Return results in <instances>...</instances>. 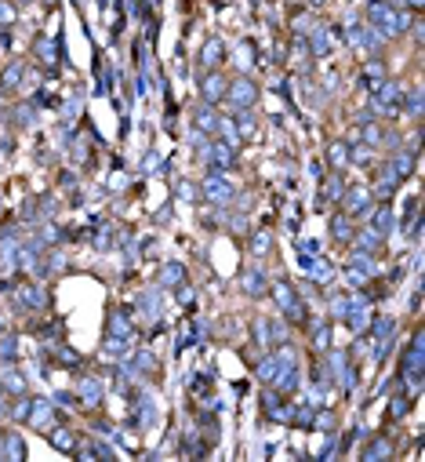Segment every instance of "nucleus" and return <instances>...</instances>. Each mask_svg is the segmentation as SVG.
Wrapping results in <instances>:
<instances>
[{
	"mask_svg": "<svg viewBox=\"0 0 425 462\" xmlns=\"http://www.w3.org/2000/svg\"><path fill=\"white\" fill-rule=\"evenodd\" d=\"M393 8H400V11H422V4L425 0H389Z\"/></svg>",
	"mask_w": 425,
	"mask_h": 462,
	"instance_id": "obj_50",
	"label": "nucleus"
},
{
	"mask_svg": "<svg viewBox=\"0 0 425 462\" xmlns=\"http://www.w3.org/2000/svg\"><path fill=\"white\" fill-rule=\"evenodd\" d=\"M18 302H22L26 309H48V288L44 284H22L18 288Z\"/></svg>",
	"mask_w": 425,
	"mask_h": 462,
	"instance_id": "obj_21",
	"label": "nucleus"
},
{
	"mask_svg": "<svg viewBox=\"0 0 425 462\" xmlns=\"http://www.w3.org/2000/svg\"><path fill=\"white\" fill-rule=\"evenodd\" d=\"M269 295H273L276 309H280L287 321H294V324H302V321H305V302L298 299V291H294L287 281H280V284H269Z\"/></svg>",
	"mask_w": 425,
	"mask_h": 462,
	"instance_id": "obj_5",
	"label": "nucleus"
},
{
	"mask_svg": "<svg viewBox=\"0 0 425 462\" xmlns=\"http://www.w3.org/2000/svg\"><path fill=\"white\" fill-rule=\"evenodd\" d=\"M0 360H4V364H15L18 360V342H15V335H8L4 342H0Z\"/></svg>",
	"mask_w": 425,
	"mask_h": 462,
	"instance_id": "obj_43",
	"label": "nucleus"
},
{
	"mask_svg": "<svg viewBox=\"0 0 425 462\" xmlns=\"http://www.w3.org/2000/svg\"><path fill=\"white\" fill-rule=\"evenodd\" d=\"M349 309H353V295H335L331 299V321H345Z\"/></svg>",
	"mask_w": 425,
	"mask_h": 462,
	"instance_id": "obj_40",
	"label": "nucleus"
},
{
	"mask_svg": "<svg viewBox=\"0 0 425 462\" xmlns=\"http://www.w3.org/2000/svg\"><path fill=\"white\" fill-rule=\"evenodd\" d=\"M131 368H135V375H153L157 372V357L150 354V349H138V354L131 357Z\"/></svg>",
	"mask_w": 425,
	"mask_h": 462,
	"instance_id": "obj_38",
	"label": "nucleus"
},
{
	"mask_svg": "<svg viewBox=\"0 0 425 462\" xmlns=\"http://www.w3.org/2000/svg\"><path fill=\"white\" fill-rule=\"evenodd\" d=\"M269 248H273V237L266 233V230H258V233H251V251L262 258V255H269Z\"/></svg>",
	"mask_w": 425,
	"mask_h": 462,
	"instance_id": "obj_42",
	"label": "nucleus"
},
{
	"mask_svg": "<svg viewBox=\"0 0 425 462\" xmlns=\"http://www.w3.org/2000/svg\"><path fill=\"white\" fill-rule=\"evenodd\" d=\"M367 226H371V230H378V233L385 237V233H393V230L400 226V218H396V211H393L389 204H382V208L375 204V211H371V218H367Z\"/></svg>",
	"mask_w": 425,
	"mask_h": 462,
	"instance_id": "obj_20",
	"label": "nucleus"
},
{
	"mask_svg": "<svg viewBox=\"0 0 425 462\" xmlns=\"http://www.w3.org/2000/svg\"><path fill=\"white\" fill-rule=\"evenodd\" d=\"M138 306H142L145 313H153V317H157V309H160V295H157V291H145L142 299H138Z\"/></svg>",
	"mask_w": 425,
	"mask_h": 462,
	"instance_id": "obj_47",
	"label": "nucleus"
},
{
	"mask_svg": "<svg viewBox=\"0 0 425 462\" xmlns=\"http://www.w3.org/2000/svg\"><path fill=\"white\" fill-rule=\"evenodd\" d=\"M266 419H273V422H291V404L287 400H280V390L276 393H266Z\"/></svg>",
	"mask_w": 425,
	"mask_h": 462,
	"instance_id": "obj_24",
	"label": "nucleus"
},
{
	"mask_svg": "<svg viewBox=\"0 0 425 462\" xmlns=\"http://www.w3.org/2000/svg\"><path fill=\"white\" fill-rule=\"evenodd\" d=\"M51 400H55V404H62V408H77V404H73V400H77V393H55Z\"/></svg>",
	"mask_w": 425,
	"mask_h": 462,
	"instance_id": "obj_53",
	"label": "nucleus"
},
{
	"mask_svg": "<svg viewBox=\"0 0 425 462\" xmlns=\"http://www.w3.org/2000/svg\"><path fill=\"white\" fill-rule=\"evenodd\" d=\"M327 4V0H309V8H324Z\"/></svg>",
	"mask_w": 425,
	"mask_h": 462,
	"instance_id": "obj_56",
	"label": "nucleus"
},
{
	"mask_svg": "<svg viewBox=\"0 0 425 462\" xmlns=\"http://www.w3.org/2000/svg\"><path fill=\"white\" fill-rule=\"evenodd\" d=\"M298 251L302 255H320V240H298Z\"/></svg>",
	"mask_w": 425,
	"mask_h": 462,
	"instance_id": "obj_51",
	"label": "nucleus"
},
{
	"mask_svg": "<svg viewBox=\"0 0 425 462\" xmlns=\"http://www.w3.org/2000/svg\"><path fill=\"white\" fill-rule=\"evenodd\" d=\"M353 248H356V251H367V255H378V251L385 248V237H382L378 230H371V226H363V230L353 233Z\"/></svg>",
	"mask_w": 425,
	"mask_h": 462,
	"instance_id": "obj_18",
	"label": "nucleus"
},
{
	"mask_svg": "<svg viewBox=\"0 0 425 462\" xmlns=\"http://www.w3.org/2000/svg\"><path fill=\"white\" fill-rule=\"evenodd\" d=\"M240 291H244L247 299H266V295H269V276H266V270L258 262L240 270Z\"/></svg>",
	"mask_w": 425,
	"mask_h": 462,
	"instance_id": "obj_8",
	"label": "nucleus"
},
{
	"mask_svg": "<svg viewBox=\"0 0 425 462\" xmlns=\"http://www.w3.org/2000/svg\"><path fill=\"white\" fill-rule=\"evenodd\" d=\"M222 62H226V41H222V36H208L204 48H200V66L218 69Z\"/></svg>",
	"mask_w": 425,
	"mask_h": 462,
	"instance_id": "obj_15",
	"label": "nucleus"
},
{
	"mask_svg": "<svg viewBox=\"0 0 425 462\" xmlns=\"http://www.w3.org/2000/svg\"><path fill=\"white\" fill-rule=\"evenodd\" d=\"M415 164H418V153H411V150H403V146H400V150L389 153V160H385L382 168L389 172L396 182H408V178L415 175Z\"/></svg>",
	"mask_w": 425,
	"mask_h": 462,
	"instance_id": "obj_9",
	"label": "nucleus"
},
{
	"mask_svg": "<svg viewBox=\"0 0 425 462\" xmlns=\"http://www.w3.org/2000/svg\"><path fill=\"white\" fill-rule=\"evenodd\" d=\"M95 248H99V251H106V248H113V233H109V230H102V233L95 237Z\"/></svg>",
	"mask_w": 425,
	"mask_h": 462,
	"instance_id": "obj_52",
	"label": "nucleus"
},
{
	"mask_svg": "<svg viewBox=\"0 0 425 462\" xmlns=\"http://www.w3.org/2000/svg\"><path fill=\"white\" fill-rule=\"evenodd\" d=\"M403 88L400 80H389L385 77L375 91H371V113L375 117H400L403 113Z\"/></svg>",
	"mask_w": 425,
	"mask_h": 462,
	"instance_id": "obj_2",
	"label": "nucleus"
},
{
	"mask_svg": "<svg viewBox=\"0 0 425 462\" xmlns=\"http://www.w3.org/2000/svg\"><path fill=\"white\" fill-rule=\"evenodd\" d=\"M200 197L208 200V204H215V208H229L233 204V197H236V186L229 182V175L226 172H208L204 175V182H200Z\"/></svg>",
	"mask_w": 425,
	"mask_h": 462,
	"instance_id": "obj_3",
	"label": "nucleus"
},
{
	"mask_svg": "<svg viewBox=\"0 0 425 462\" xmlns=\"http://www.w3.org/2000/svg\"><path fill=\"white\" fill-rule=\"evenodd\" d=\"M382 458H393V444L385 437L371 440V444L363 448V462H382Z\"/></svg>",
	"mask_w": 425,
	"mask_h": 462,
	"instance_id": "obj_31",
	"label": "nucleus"
},
{
	"mask_svg": "<svg viewBox=\"0 0 425 462\" xmlns=\"http://www.w3.org/2000/svg\"><path fill=\"white\" fill-rule=\"evenodd\" d=\"M327 164H331V172H342L349 164V142L345 139H335L327 146Z\"/></svg>",
	"mask_w": 425,
	"mask_h": 462,
	"instance_id": "obj_30",
	"label": "nucleus"
},
{
	"mask_svg": "<svg viewBox=\"0 0 425 462\" xmlns=\"http://www.w3.org/2000/svg\"><path fill=\"white\" fill-rule=\"evenodd\" d=\"M305 33H309V36H305V48H309L312 59H327L331 48H335V41H331V29H327V26H320V22H312Z\"/></svg>",
	"mask_w": 425,
	"mask_h": 462,
	"instance_id": "obj_10",
	"label": "nucleus"
},
{
	"mask_svg": "<svg viewBox=\"0 0 425 462\" xmlns=\"http://www.w3.org/2000/svg\"><path fill=\"white\" fill-rule=\"evenodd\" d=\"M204 160L211 164L215 172H229V168H236V146L233 142H211Z\"/></svg>",
	"mask_w": 425,
	"mask_h": 462,
	"instance_id": "obj_11",
	"label": "nucleus"
},
{
	"mask_svg": "<svg viewBox=\"0 0 425 462\" xmlns=\"http://www.w3.org/2000/svg\"><path fill=\"white\" fill-rule=\"evenodd\" d=\"M153 168H160V157L157 153H150V157H145V164H142V172H153Z\"/></svg>",
	"mask_w": 425,
	"mask_h": 462,
	"instance_id": "obj_55",
	"label": "nucleus"
},
{
	"mask_svg": "<svg viewBox=\"0 0 425 462\" xmlns=\"http://www.w3.org/2000/svg\"><path fill=\"white\" fill-rule=\"evenodd\" d=\"M226 88H229L226 73H218V69H204V73H200V84H196L200 102H208V106L226 102Z\"/></svg>",
	"mask_w": 425,
	"mask_h": 462,
	"instance_id": "obj_7",
	"label": "nucleus"
},
{
	"mask_svg": "<svg viewBox=\"0 0 425 462\" xmlns=\"http://www.w3.org/2000/svg\"><path fill=\"white\" fill-rule=\"evenodd\" d=\"M251 59H254V55H251V41H244V44L236 48V66H240V73H251Z\"/></svg>",
	"mask_w": 425,
	"mask_h": 462,
	"instance_id": "obj_44",
	"label": "nucleus"
},
{
	"mask_svg": "<svg viewBox=\"0 0 425 462\" xmlns=\"http://www.w3.org/2000/svg\"><path fill=\"white\" fill-rule=\"evenodd\" d=\"M26 80V62L22 59H11L4 66V73H0V91H18Z\"/></svg>",
	"mask_w": 425,
	"mask_h": 462,
	"instance_id": "obj_22",
	"label": "nucleus"
},
{
	"mask_svg": "<svg viewBox=\"0 0 425 462\" xmlns=\"http://www.w3.org/2000/svg\"><path fill=\"white\" fill-rule=\"evenodd\" d=\"M178 302H182V306H193V288L178 284Z\"/></svg>",
	"mask_w": 425,
	"mask_h": 462,
	"instance_id": "obj_54",
	"label": "nucleus"
},
{
	"mask_svg": "<svg viewBox=\"0 0 425 462\" xmlns=\"http://www.w3.org/2000/svg\"><path fill=\"white\" fill-rule=\"evenodd\" d=\"M193 127H196V132H204L208 139H211V135H218V127H222L218 109H215V106H208V102H200V106H196V113H193Z\"/></svg>",
	"mask_w": 425,
	"mask_h": 462,
	"instance_id": "obj_14",
	"label": "nucleus"
},
{
	"mask_svg": "<svg viewBox=\"0 0 425 462\" xmlns=\"http://www.w3.org/2000/svg\"><path fill=\"white\" fill-rule=\"evenodd\" d=\"M102 397H106L102 379H95V375H80V382H77V404H84V408H99Z\"/></svg>",
	"mask_w": 425,
	"mask_h": 462,
	"instance_id": "obj_13",
	"label": "nucleus"
},
{
	"mask_svg": "<svg viewBox=\"0 0 425 462\" xmlns=\"http://www.w3.org/2000/svg\"><path fill=\"white\" fill-rule=\"evenodd\" d=\"M55 422V404L48 397H29V415H26V426L33 430H48Z\"/></svg>",
	"mask_w": 425,
	"mask_h": 462,
	"instance_id": "obj_12",
	"label": "nucleus"
},
{
	"mask_svg": "<svg viewBox=\"0 0 425 462\" xmlns=\"http://www.w3.org/2000/svg\"><path fill=\"white\" fill-rule=\"evenodd\" d=\"M396 331V317H371V339L382 342V339H393Z\"/></svg>",
	"mask_w": 425,
	"mask_h": 462,
	"instance_id": "obj_35",
	"label": "nucleus"
},
{
	"mask_svg": "<svg viewBox=\"0 0 425 462\" xmlns=\"http://www.w3.org/2000/svg\"><path fill=\"white\" fill-rule=\"evenodd\" d=\"M342 208H345V215L353 218V223H367L371 211H375V193H371V186H345Z\"/></svg>",
	"mask_w": 425,
	"mask_h": 462,
	"instance_id": "obj_4",
	"label": "nucleus"
},
{
	"mask_svg": "<svg viewBox=\"0 0 425 462\" xmlns=\"http://www.w3.org/2000/svg\"><path fill=\"white\" fill-rule=\"evenodd\" d=\"M367 26H375L385 41H396V36H403L411 29L408 11L393 8L389 0H367Z\"/></svg>",
	"mask_w": 425,
	"mask_h": 462,
	"instance_id": "obj_1",
	"label": "nucleus"
},
{
	"mask_svg": "<svg viewBox=\"0 0 425 462\" xmlns=\"http://www.w3.org/2000/svg\"><path fill=\"white\" fill-rule=\"evenodd\" d=\"M0 440H4V458H11V462H22L26 458V440L18 437V433H4Z\"/></svg>",
	"mask_w": 425,
	"mask_h": 462,
	"instance_id": "obj_32",
	"label": "nucleus"
},
{
	"mask_svg": "<svg viewBox=\"0 0 425 462\" xmlns=\"http://www.w3.org/2000/svg\"><path fill=\"white\" fill-rule=\"evenodd\" d=\"M349 164H356V168H367V164H375V150L363 142H349Z\"/></svg>",
	"mask_w": 425,
	"mask_h": 462,
	"instance_id": "obj_33",
	"label": "nucleus"
},
{
	"mask_svg": "<svg viewBox=\"0 0 425 462\" xmlns=\"http://www.w3.org/2000/svg\"><path fill=\"white\" fill-rule=\"evenodd\" d=\"M309 342L317 354H324V349H331V321H312L309 324Z\"/></svg>",
	"mask_w": 425,
	"mask_h": 462,
	"instance_id": "obj_27",
	"label": "nucleus"
},
{
	"mask_svg": "<svg viewBox=\"0 0 425 462\" xmlns=\"http://www.w3.org/2000/svg\"><path fill=\"white\" fill-rule=\"evenodd\" d=\"M102 357H106V360H124V357H127V339H117V335H106V346H102Z\"/></svg>",
	"mask_w": 425,
	"mask_h": 462,
	"instance_id": "obj_37",
	"label": "nucleus"
},
{
	"mask_svg": "<svg viewBox=\"0 0 425 462\" xmlns=\"http://www.w3.org/2000/svg\"><path fill=\"white\" fill-rule=\"evenodd\" d=\"M0 386H4V390H8V393H15V397H22V393H26V375H22V372H18V368H15V364H8V368H4V375H0Z\"/></svg>",
	"mask_w": 425,
	"mask_h": 462,
	"instance_id": "obj_29",
	"label": "nucleus"
},
{
	"mask_svg": "<svg viewBox=\"0 0 425 462\" xmlns=\"http://www.w3.org/2000/svg\"><path fill=\"white\" fill-rule=\"evenodd\" d=\"M320 182H324V193H320L324 204H342V193H345L342 172H331V175H327V178H320Z\"/></svg>",
	"mask_w": 425,
	"mask_h": 462,
	"instance_id": "obj_25",
	"label": "nucleus"
},
{
	"mask_svg": "<svg viewBox=\"0 0 425 462\" xmlns=\"http://www.w3.org/2000/svg\"><path fill=\"white\" fill-rule=\"evenodd\" d=\"M403 109H408L411 120H422V88L418 84L403 91Z\"/></svg>",
	"mask_w": 425,
	"mask_h": 462,
	"instance_id": "obj_36",
	"label": "nucleus"
},
{
	"mask_svg": "<svg viewBox=\"0 0 425 462\" xmlns=\"http://www.w3.org/2000/svg\"><path fill=\"white\" fill-rule=\"evenodd\" d=\"M411 412V393L400 386V393H393V400H389V419H403Z\"/></svg>",
	"mask_w": 425,
	"mask_h": 462,
	"instance_id": "obj_39",
	"label": "nucleus"
},
{
	"mask_svg": "<svg viewBox=\"0 0 425 462\" xmlns=\"http://www.w3.org/2000/svg\"><path fill=\"white\" fill-rule=\"evenodd\" d=\"M258 80L251 77V73H240L236 80H229V88H226V102L233 106V109H254L258 106Z\"/></svg>",
	"mask_w": 425,
	"mask_h": 462,
	"instance_id": "obj_6",
	"label": "nucleus"
},
{
	"mask_svg": "<svg viewBox=\"0 0 425 462\" xmlns=\"http://www.w3.org/2000/svg\"><path fill=\"white\" fill-rule=\"evenodd\" d=\"M157 281H160V288H178V284H186V266H182V262H164Z\"/></svg>",
	"mask_w": 425,
	"mask_h": 462,
	"instance_id": "obj_28",
	"label": "nucleus"
},
{
	"mask_svg": "<svg viewBox=\"0 0 425 462\" xmlns=\"http://www.w3.org/2000/svg\"><path fill=\"white\" fill-rule=\"evenodd\" d=\"M8 415H11L15 422H26V415H29V397H26V400H18V404H15V408L8 412Z\"/></svg>",
	"mask_w": 425,
	"mask_h": 462,
	"instance_id": "obj_49",
	"label": "nucleus"
},
{
	"mask_svg": "<svg viewBox=\"0 0 425 462\" xmlns=\"http://www.w3.org/2000/svg\"><path fill=\"white\" fill-rule=\"evenodd\" d=\"M276 368H280V364H276V354H266L262 360H258V364H254V379L269 386V382L276 379Z\"/></svg>",
	"mask_w": 425,
	"mask_h": 462,
	"instance_id": "obj_34",
	"label": "nucleus"
},
{
	"mask_svg": "<svg viewBox=\"0 0 425 462\" xmlns=\"http://www.w3.org/2000/svg\"><path fill=\"white\" fill-rule=\"evenodd\" d=\"M15 18H18L15 4H11V0H0V26H11Z\"/></svg>",
	"mask_w": 425,
	"mask_h": 462,
	"instance_id": "obj_48",
	"label": "nucleus"
},
{
	"mask_svg": "<svg viewBox=\"0 0 425 462\" xmlns=\"http://www.w3.org/2000/svg\"><path fill=\"white\" fill-rule=\"evenodd\" d=\"M327 230H331V240H338V244H353V218H349L345 211H335L331 215V223H327Z\"/></svg>",
	"mask_w": 425,
	"mask_h": 462,
	"instance_id": "obj_19",
	"label": "nucleus"
},
{
	"mask_svg": "<svg viewBox=\"0 0 425 462\" xmlns=\"http://www.w3.org/2000/svg\"><path fill=\"white\" fill-rule=\"evenodd\" d=\"M0 397H4V386H0Z\"/></svg>",
	"mask_w": 425,
	"mask_h": 462,
	"instance_id": "obj_57",
	"label": "nucleus"
},
{
	"mask_svg": "<svg viewBox=\"0 0 425 462\" xmlns=\"http://www.w3.org/2000/svg\"><path fill=\"white\" fill-rule=\"evenodd\" d=\"M106 335H117V339H131L135 335V321L127 309H113L106 321Z\"/></svg>",
	"mask_w": 425,
	"mask_h": 462,
	"instance_id": "obj_16",
	"label": "nucleus"
},
{
	"mask_svg": "<svg viewBox=\"0 0 425 462\" xmlns=\"http://www.w3.org/2000/svg\"><path fill=\"white\" fill-rule=\"evenodd\" d=\"M33 51H36V59H41L44 66H55V48H51V41H48V36H36Z\"/></svg>",
	"mask_w": 425,
	"mask_h": 462,
	"instance_id": "obj_41",
	"label": "nucleus"
},
{
	"mask_svg": "<svg viewBox=\"0 0 425 462\" xmlns=\"http://www.w3.org/2000/svg\"><path fill=\"white\" fill-rule=\"evenodd\" d=\"M48 4H55V0H48Z\"/></svg>",
	"mask_w": 425,
	"mask_h": 462,
	"instance_id": "obj_59",
	"label": "nucleus"
},
{
	"mask_svg": "<svg viewBox=\"0 0 425 462\" xmlns=\"http://www.w3.org/2000/svg\"><path fill=\"white\" fill-rule=\"evenodd\" d=\"M175 193H178V200H186V204H196V193H200V190L186 178V182H178V190H175Z\"/></svg>",
	"mask_w": 425,
	"mask_h": 462,
	"instance_id": "obj_46",
	"label": "nucleus"
},
{
	"mask_svg": "<svg viewBox=\"0 0 425 462\" xmlns=\"http://www.w3.org/2000/svg\"><path fill=\"white\" fill-rule=\"evenodd\" d=\"M233 135H236V142H254V135H258V117L251 113V109H236Z\"/></svg>",
	"mask_w": 425,
	"mask_h": 462,
	"instance_id": "obj_17",
	"label": "nucleus"
},
{
	"mask_svg": "<svg viewBox=\"0 0 425 462\" xmlns=\"http://www.w3.org/2000/svg\"><path fill=\"white\" fill-rule=\"evenodd\" d=\"M44 437H48V444H51L55 451H66V455L77 451V437H73L69 430H62V426H48Z\"/></svg>",
	"mask_w": 425,
	"mask_h": 462,
	"instance_id": "obj_23",
	"label": "nucleus"
},
{
	"mask_svg": "<svg viewBox=\"0 0 425 462\" xmlns=\"http://www.w3.org/2000/svg\"><path fill=\"white\" fill-rule=\"evenodd\" d=\"M18 4H29V0H18Z\"/></svg>",
	"mask_w": 425,
	"mask_h": 462,
	"instance_id": "obj_58",
	"label": "nucleus"
},
{
	"mask_svg": "<svg viewBox=\"0 0 425 462\" xmlns=\"http://www.w3.org/2000/svg\"><path fill=\"white\" fill-rule=\"evenodd\" d=\"M33 120H36V109L33 106H15V124L18 127H33Z\"/></svg>",
	"mask_w": 425,
	"mask_h": 462,
	"instance_id": "obj_45",
	"label": "nucleus"
},
{
	"mask_svg": "<svg viewBox=\"0 0 425 462\" xmlns=\"http://www.w3.org/2000/svg\"><path fill=\"white\" fill-rule=\"evenodd\" d=\"M382 80H385V62H382V55H375V59L363 66V77H360V84H363V91H375Z\"/></svg>",
	"mask_w": 425,
	"mask_h": 462,
	"instance_id": "obj_26",
	"label": "nucleus"
}]
</instances>
